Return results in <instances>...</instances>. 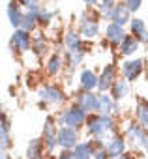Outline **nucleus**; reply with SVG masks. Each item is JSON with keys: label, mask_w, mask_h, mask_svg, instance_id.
I'll use <instances>...</instances> for the list:
<instances>
[{"label": "nucleus", "mask_w": 148, "mask_h": 159, "mask_svg": "<svg viewBox=\"0 0 148 159\" xmlns=\"http://www.w3.org/2000/svg\"><path fill=\"white\" fill-rule=\"evenodd\" d=\"M6 15H8V19H10L12 26L21 28V23H23L25 13H23V10H21L19 0H12V2L8 4V8H6Z\"/></svg>", "instance_id": "8"}, {"label": "nucleus", "mask_w": 148, "mask_h": 159, "mask_svg": "<svg viewBox=\"0 0 148 159\" xmlns=\"http://www.w3.org/2000/svg\"><path fill=\"white\" fill-rule=\"evenodd\" d=\"M19 4L28 10H36V8H39V0H19Z\"/></svg>", "instance_id": "32"}, {"label": "nucleus", "mask_w": 148, "mask_h": 159, "mask_svg": "<svg viewBox=\"0 0 148 159\" xmlns=\"http://www.w3.org/2000/svg\"><path fill=\"white\" fill-rule=\"evenodd\" d=\"M94 159H109V152H107V148H103V146L96 148V150H94Z\"/></svg>", "instance_id": "31"}, {"label": "nucleus", "mask_w": 148, "mask_h": 159, "mask_svg": "<svg viewBox=\"0 0 148 159\" xmlns=\"http://www.w3.org/2000/svg\"><path fill=\"white\" fill-rule=\"evenodd\" d=\"M144 150H146V153H148V140L144 142Z\"/></svg>", "instance_id": "37"}, {"label": "nucleus", "mask_w": 148, "mask_h": 159, "mask_svg": "<svg viewBox=\"0 0 148 159\" xmlns=\"http://www.w3.org/2000/svg\"><path fill=\"white\" fill-rule=\"evenodd\" d=\"M99 32V25L96 21V17H90L88 11H85L81 15V34L85 38H96Z\"/></svg>", "instance_id": "5"}, {"label": "nucleus", "mask_w": 148, "mask_h": 159, "mask_svg": "<svg viewBox=\"0 0 148 159\" xmlns=\"http://www.w3.org/2000/svg\"><path fill=\"white\" fill-rule=\"evenodd\" d=\"M34 51L39 54V56H43L45 52H47V39H45V36H36L34 38Z\"/></svg>", "instance_id": "29"}, {"label": "nucleus", "mask_w": 148, "mask_h": 159, "mask_svg": "<svg viewBox=\"0 0 148 159\" xmlns=\"http://www.w3.org/2000/svg\"><path fill=\"white\" fill-rule=\"evenodd\" d=\"M126 139H127L129 142H133V144H142V146H144V142L148 140V135H146L144 127L133 124V125L127 127V131H126Z\"/></svg>", "instance_id": "10"}, {"label": "nucleus", "mask_w": 148, "mask_h": 159, "mask_svg": "<svg viewBox=\"0 0 148 159\" xmlns=\"http://www.w3.org/2000/svg\"><path fill=\"white\" fill-rule=\"evenodd\" d=\"M58 159H75V157H73V152H69V150H64V152L58 155Z\"/></svg>", "instance_id": "34"}, {"label": "nucleus", "mask_w": 148, "mask_h": 159, "mask_svg": "<svg viewBox=\"0 0 148 159\" xmlns=\"http://www.w3.org/2000/svg\"><path fill=\"white\" fill-rule=\"evenodd\" d=\"M142 66H144V62L141 58L126 60L122 64V73H124V77L127 79V81H135V79H139V75L142 73Z\"/></svg>", "instance_id": "4"}, {"label": "nucleus", "mask_w": 148, "mask_h": 159, "mask_svg": "<svg viewBox=\"0 0 148 159\" xmlns=\"http://www.w3.org/2000/svg\"><path fill=\"white\" fill-rule=\"evenodd\" d=\"M137 49H139V39L133 36H126L124 38V41L120 43V52L124 54V56H129V54H135L137 52Z\"/></svg>", "instance_id": "16"}, {"label": "nucleus", "mask_w": 148, "mask_h": 159, "mask_svg": "<svg viewBox=\"0 0 148 159\" xmlns=\"http://www.w3.org/2000/svg\"><path fill=\"white\" fill-rule=\"evenodd\" d=\"M111 90H113V98H114L116 101H120V99H124V98L127 96L129 86H127L126 81H114V84H113Z\"/></svg>", "instance_id": "22"}, {"label": "nucleus", "mask_w": 148, "mask_h": 159, "mask_svg": "<svg viewBox=\"0 0 148 159\" xmlns=\"http://www.w3.org/2000/svg\"><path fill=\"white\" fill-rule=\"evenodd\" d=\"M129 26H131V34H133L141 43H146V41H148V30H146V25H144L142 19H131Z\"/></svg>", "instance_id": "13"}, {"label": "nucleus", "mask_w": 148, "mask_h": 159, "mask_svg": "<svg viewBox=\"0 0 148 159\" xmlns=\"http://www.w3.org/2000/svg\"><path fill=\"white\" fill-rule=\"evenodd\" d=\"M38 25V17H36V10H28L25 11V17H23V23H21V28L26 30V32H32Z\"/></svg>", "instance_id": "21"}, {"label": "nucleus", "mask_w": 148, "mask_h": 159, "mask_svg": "<svg viewBox=\"0 0 148 159\" xmlns=\"http://www.w3.org/2000/svg\"><path fill=\"white\" fill-rule=\"evenodd\" d=\"M66 58H67V67H69V71H73L81 62H83V58H85V54H83V51H71V52H66Z\"/></svg>", "instance_id": "23"}, {"label": "nucleus", "mask_w": 148, "mask_h": 159, "mask_svg": "<svg viewBox=\"0 0 148 159\" xmlns=\"http://www.w3.org/2000/svg\"><path fill=\"white\" fill-rule=\"evenodd\" d=\"M111 84H114V67H113V66H107V67L103 69L101 77H99V84H98V88H99L101 92H107L109 88H113Z\"/></svg>", "instance_id": "15"}, {"label": "nucleus", "mask_w": 148, "mask_h": 159, "mask_svg": "<svg viewBox=\"0 0 148 159\" xmlns=\"http://www.w3.org/2000/svg\"><path fill=\"white\" fill-rule=\"evenodd\" d=\"M85 2H86L88 6H96V4H99V0H85Z\"/></svg>", "instance_id": "36"}, {"label": "nucleus", "mask_w": 148, "mask_h": 159, "mask_svg": "<svg viewBox=\"0 0 148 159\" xmlns=\"http://www.w3.org/2000/svg\"><path fill=\"white\" fill-rule=\"evenodd\" d=\"M114 6H116V4H114V0H101V2H99V6H98V10H99V15H101V17H105V19H111Z\"/></svg>", "instance_id": "25"}, {"label": "nucleus", "mask_w": 148, "mask_h": 159, "mask_svg": "<svg viewBox=\"0 0 148 159\" xmlns=\"http://www.w3.org/2000/svg\"><path fill=\"white\" fill-rule=\"evenodd\" d=\"M41 153H43V140L41 139L30 140L28 148H26V157L28 159H41Z\"/></svg>", "instance_id": "18"}, {"label": "nucleus", "mask_w": 148, "mask_h": 159, "mask_svg": "<svg viewBox=\"0 0 148 159\" xmlns=\"http://www.w3.org/2000/svg\"><path fill=\"white\" fill-rule=\"evenodd\" d=\"M73 157L75 159H90V157H94V150L88 142H79L73 148Z\"/></svg>", "instance_id": "20"}, {"label": "nucleus", "mask_w": 148, "mask_h": 159, "mask_svg": "<svg viewBox=\"0 0 148 159\" xmlns=\"http://www.w3.org/2000/svg\"><path fill=\"white\" fill-rule=\"evenodd\" d=\"M129 13H131V10L126 6V2H124V4H116V6H114V10H113L111 21H114V23H118V25L126 26L127 23H131V19H129Z\"/></svg>", "instance_id": "11"}, {"label": "nucleus", "mask_w": 148, "mask_h": 159, "mask_svg": "<svg viewBox=\"0 0 148 159\" xmlns=\"http://www.w3.org/2000/svg\"><path fill=\"white\" fill-rule=\"evenodd\" d=\"M30 43H32V39H30V32H26V30H23V28H17L15 34H13L12 39H10L12 49L17 51V52H25V51H28V49H30Z\"/></svg>", "instance_id": "3"}, {"label": "nucleus", "mask_w": 148, "mask_h": 159, "mask_svg": "<svg viewBox=\"0 0 148 159\" xmlns=\"http://www.w3.org/2000/svg\"><path fill=\"white\" fill-rule=\"evenodd\" d=\"M107 152H109V157H118V155H122V153L126 152V139L120 137V135L113 137V139L109 140V144H107Z\"/></svg>", "instance_id": "12"}, {"label": "nucleus", "mask_w": 148, "mask_h": 159, "mask_svg": "<svg viewBox=\"0 0 148 159\" xmlns=\"http://www.w3.org/2000/svg\"><path fill=\"white\" fill-rule=\"evenodd\" d=\"M126 2V6L131 10V11H137V10H141V6H142V0H124Z\"/></svg>", "instance_id": "33"}, {"label": "nucleus", "mask_w": 148, "mask_h": 159, "mask_svg": "<svg viewBox=\"0 0 148 159\" xmlns=\"http://www.w3.org/2000/svg\"><path fill=\"white\" fill-rule=\"evenodd\" d=\"M39 99L49 105H56V103L64 101V92L58 86H45L39 90Z\"/></svg>", "instance_id": "6"}, {"label": "nucleus", "mask_w": 148, "mask_h": 159, "mask_svg": "<svg viewBox=\"0 0 148 159\" xmlns=\"http://www.w3.org/2000/svg\"><path fill=\"white\" fill-rule=\"evenodd\" d=\"M114 98H111V96H105V94H101L99 96V103H101V107H99V112H105V114H111L114 109H116V105H114Z\"/></svg>", "instance_id": "24"}, {"label": "nucleus", "mask_w": 148, "mask_h": 159, "mask_svg": "<svg viewBox=\"0 0 148 159\" xmlns=\"http://www.w3.org/2000/svg\"><path fill=\"white\" fill-rule=\"evenodd\" d=\"M105 131H107V129H105V125H103V122H101L99 114H98V116L94 114V116H90V118H88V133H90V135H94V137H98V139H99Z\"/></svg>", "instance_id": "17"}, {"label": "nucleus", "mask_w": 148, "mask_h": 159, "mask_svg": "<svg viewBox=\"0 0 148 159\" xmlns=\"http://www.w3.org/2000/svg\"><path fill=\"white\" fill-rule=\"evenodd\" d=\"M60 124H64V125H69V127H79V125H83L85 124V120H86V111L81 107V105H75V107H71V109H67L64 114H60Z\"/></svg>", "instance_id": "1"}, {"label": "nucleus", "mask_w": 148, "mask_h": 159, "mask_svg": "<svg viewBox=\"0 0 148 159\" xmlns=\"http://www.w3.org/2000/svg\"><path fill=\"white\" fill-rule=\"evenodd\" d=\"M0 142H2V150L10 146V135H8V122L2 118V127H0Z\"/></svg>", "instance_id": "30"}, {"label": "nucleus", "mask_w": 148, "mask_h": 159, "mask_svg": "<svg viewBox=\"0 0 148 159\" xmlns=\"http://www.w3.org/2000/svg\"><path fill=\"white\" fill-rule=\"evenodd\" d=\"M137 118H139V122L148 129V103H146V101L139 103V107H137Z\"/></svg>", "instance_id": "28"}, {"label": "nucleus", "mask_w": 148, "mask_h": 159, "mask_svg": "<svg viewBox=\"0 0 148 159\" xmlns=\"http://www.w3.org/2000/svg\"><path fill=\"white\" fill-rule=\"evenodd\" d=\"M77 105H81L85 111H98V112H99V107H101L99 96H94V94H90V92L81 94V96L77 98Z\"/></svg>", "instance_id": "9"}, {"label": "nucleus", "mask_w": 148, "mask_h": 159, "mask_svg": "<svg viewBox=\"0 0 148 159\" xmlns=\"http://www.w3.org/2000/svg\"><path fill=\"white\" fill-rule=\"evenodd\" d=\"M36 17H38V25L47 26L51 23V19H53V13L49 10H45V8H36Z\"/></svg>", "instance_id": "26"}, {"label": "nucleus", "mask_w": 148, "mask_h": 159, "mask_svg": "<svg viewBox=\"0 0 148 159\" xmlns=\"http://www.w3.org/2000/svg\"><path fill=\"white\" fill-rule=\"evenodd\" d=\"M60 69H62V58L56 56V54L51 56L49 62H47V73H49V75H56Z\"/></svg>", "instance_id": "27"}, {"label": "nucleus", "mask_w": 148, "mask_h": 159, "mask_svg": "<svg viewBox=\"0 0 148 159\" xmlns=\"http://www.w3.org/2000/svg\"><path fill=\"white\" fill-rule=\"evenodd\" d=\"M98 84H99V79L96 77V73H92L90 69L81 71V88L85 92H92Z\"/></svg>", "instance_id": "14"}, {"label": "nucleus", "mask_w": 148, "mask_h": 159, "mask_svg": "<svg viewBox=\"0 0 148 159\" xmlns=\"http://www.w3.org/2000/svg\"><path fill=\"white\" fill-rule=\"evenodd\" d=\"M105 36H107V41L111 45H120L126 38V32H124V26L118 25V23H109L107 28H105Z\"/></svg>", "instance_id": "7"}, {"label": "nucleus", "mask_w": 148, "mask_h": 159, "mask_svg": "<svg viewBox=\"0 0 148 159\" xmlns=\"http://www.w3.org/2000/svg\"><path fill=\"white\" fill-rule=\"evenodd\" d=\"M64 43L67 45L69 51H83V39H81V34L77 32H66L64 36Z\"/></svg>", "instance_id": "19"}, {"label": "nucleus", "mask_w": 148, "mask_h": 159, "mask_svg": "<svg viewBox=\"0 0 148 159\" xmlns=\"http://www.w3.org/2000/svg\"><path fill=\"white\" fill-rule=\"evenodd\" d=\"M56 140H58V146H62L64 150H73V148L79 144L77 129L75 127H69V125L60 127L56 131Z\"/></svg>", "instance_id": "2"}, {"label": "nucleus", "mask_w": 148, "mask_h": 159, "mask_svg": "<svg viewBox=\"0 0 148 159\" xmlns=\"http://www.w3.org/2000/svg\"><path fill=\"white\" fill-rule=\"evenodd\" d=\"M51 159H58V157H51Z\"/></svg>", "instance_id": "38"}, {"label": "nucleus", "mask_w": 148, "mask_h": 159, "mask_svg": "<svg viewBox=\"0 0 148 159\" xmlns=\"http://www.w3.org/2000/svg\"><path fill=\"white\" fill-rule=\"evenodd\" d=\"M114 159H135V157H131V155H127V153H122V155H118V157H114Z\"/></svg>", "instance_id": "35"}]
</instances>
